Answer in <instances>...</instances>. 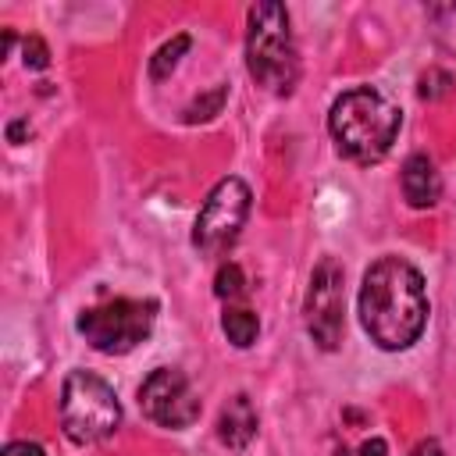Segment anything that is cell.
Instances as JSON below:
<instances>
[{
	"instance_id": "6da1fadb",
	"label": "cell",
	"mask_w": 456,
	"mask_h": 456,
	"mask_svg": "<svg viewBox=\"0 0 456 456\" xmlns=\"http://www.w3.org/2000/svg\"><path fill=\"white\" fill-rule=\"evenodd\" d=\"M360 321L381 349H406L428 324L424 278L403 256H381L367 267L360 285Z\"/></svg>"
},
{
	"instance_id": "7a4b0ae2",
	"label": "cell",
	"mask_w": 456,
	"mask_h": 456,
	"mask_svg": "<svg viewBox=\"0 0 456 456\" xmlns=\"http://www.w3.org/2000/svg\"><path fill=\"white\" fill-rule=\"evenodd\" d=\"M399 125H403L399 107L370 86H356L342 93L328 114V128L338 153L356 164H378L392 150Z\"/></svg>"
},
{
	"instance_id": "3957f363",
	"label": "cell",
	"mask_w": 456,
	"mask_h": 456,
	"mask_svg": "<svg viewBox=\"0 0 456 456\" xmlns=\"http://www.w3.org/2000/svg\"><path fill=\"white\" fill-rule=\"evenodd\" d=\"M246 68L274 96H289L299 82V53L289 28V11L281 4L249 7L246 21Z\"/></svg>"
},
{
	"instance_id": "277c9868",
	"label": "cell",
	"mask_w": 456,
	"mask_h": 456,
	"mask_svg": "<svg viewBox=\"0 0 456 456\" xmlns=\"http://www.w3.org/2000/svg\"><path fill=\"white\" fill-rule=\"evenodd\" d=\"M121 424V403L114 388L93 370H71L61 388V428L75 445H93L114 435Z\"/></svg>"
},
{
	"instance_id": "5b68a950",
	"label": "cell",
	"mask_w": 456,
	"mask_h": 456,
	"mask_svg": "<svg viewBox=\"0 0 456 456\" xmlns=\"http://www.w3.org/2000/svg\"><path fill=\"white\" fill-rule=\"evenodd\" d=\"M153 321H157L153 299H125L121 296V299H107L100 306L82 310L78 331L93 349L118 356V353L135 349L153 331Z\"/></svg>"
},
{
	"instance_id": "8992f818",
	"label": "cell",
	"mask_w": 456,
	"mask_h": 456,
	"mask_svg": "<svg viewBox=\"0 0 456 456\" xmlns=\"http://www.w3.org/2000/svg\"><path fill=\"white\" fill-rule=\"evenodd\" d=\"M246 214H249V185L242 178H221L200 214H196V224H192V246L200 253H221L228 249L235 239H239V228L246 224Z\"/></svg>"
},
{
	"instance_id": "52a82bcc",
	"label": "cell",
	"mask_w": 456,
	"mask_h": 456,
	"mask_svg": "<svg viewBox=\"0 0 456 456\" xmlns=\"http://www.w3.org/2000/svg\"><path fill=\"white\" fill-rule=\"evenodd\" d=\"M342 314H346V292H342V267L328 256L314 267L303 317L306 331L321 349H335L342 342Z\"/></svg>"
},
{
	"instance_id": "ba28073f",
	"label": "cell",
	"mask_w": 456,
	"mask_h": 456,
	"mask_svg": "<svg viewBox=\"0 0 456 456\" xmlns=\"http://www.w3.org/2000/svg\"><path fill=\"white\" fill-rule=\"evenodd\" d=\"M142 413L160 428H189L200 417V399L189 385V378L175 367H157L139 388Z\"/></svg>"
},
{
	"instance_id": "9c48e42d",
	"label": "cell",
	"mask_w": 456,
	"mask_h": 456,
	"mask_svg": "<svg viewBox=\"0 0 456 456\" xmlns=\"http://www.w3.org/2000/svg\"><path fill=\"white\" fill-rule=\"evenodd\" d=\"M403 196L417 210L438 203V196H442V175H438V167H435V160L428 153L406 157V164H403Z\"/></svg>"
},
{
	"instance_id": "30bf717a",
	"label": "cell",
	"mask_w": 456,
	"mask_h": 456,
	"mask_svg": "<svg viewBox=\"0 0 456 456\" xmlns=\"http://www.w3.org/2000/svg\"><path fill=\"white\" fill-rule=\"evenodd\" d=\"M253 435H256V410H253L249 395H232V399L221 406L217 438H221L228 449H242V445H249Z\"/></svg>"
},
{
	"instance_id": "8fae6325",
	"label": "cell",
	"mask_w": 456,
	"mask_h": 456,
	"mask_svg": "<svg viewBox=\"0 0 456 456\" xmlns=\"http://www.w3.org/2000/svg\"><path fill=\"white\" fill-rule=\"evenodd\" d=\"M221 328H224L228 342H235L239 349H246V346H253V342H256L260 321H256V314H253V310H246V306H228V310H224V317H221Z\"/></svg>"
},
{
	"instance_id": "7c38bea8",
	"label": "cell",
	"mask_w": 456,
	"mask_h": 456,
	"mask_svg": "<svg viewBox=\"0 0 456 456\" xmlns=\"http://www.w3.org/2000/svg\"><path fill=\"white\" fill-rule=\"evenodd\" d=\"M428 21H431V32H435L438 46H445L449 53H456V4H435V7H428Z\"/></svg>"
},
{
	"instance_id": "4fadbf2b",
	"label": "cell",
	"mask_w": 456,
	"mask_h": 456,
	"mask_svg": "<svg viewBox=\"0 0 456 456\" xmlns=\"http://www.w3.org/2000/svg\"><path fill=\"white\" fill-rule=\"evenodd\" d=\"M189 50V36L182 32V36H175L171 43H164L157 53H153V61H150V78H167L175 68H178V61H182V53Z\"/></svg>"
},
{
	"instance_id": "5bb4252c",
	"label": "cell",
	"mask_w": 456,
	"mask_h": 456,
	"mask_svg": "<svg viewBox=\"0 0 456 456\" xmlns=\"http://www.w3.org/2000/svg\"><path fill=\"white\" fill-rule=\"evenodd\" d=\"M221 103H224V86H214L207 96H200V100L185 110V121H189V125H192V121H207V118L221 114Z\"/></svg>"
},
{
	"instance_id": "9a60e30c",
	"label": "cell",
	"mask_w": 456,
	"mask_h": 456,
	"mask_svg": "<svg viewBox=\"0 0 456 456\" xmlns=\"http://www.w3.org/2000/svg\"><path fill=\"white\" fill-rule=\"evenodd\" d=\"M242 267L239 264H224L221 271H217V278H214V292L221 296V299H235V296H242Z\"/></svg>"
},
{
	"instance_id": "2e32d148",
	"label": "cell",
	"mask_w": 456,
	"mask_h": 456,
	"mask_svg": "<svg viewBox=\"0 0 456 456\" xmlns=\"http://www.w3.org/2000/svg\"><path fill=\"white\" fill-rule=\"evenodd\" d=\"M449 89H452V75L442 71V68H431V71L420 75V89H417V93H420L424 100H442Z\"/></svg>"
},
{
	"instance_id": "e0dca14e",
	"label": "cell",
	"mask_w": 456,
	"mask_h": 456,
	"mask_svg": "<svg viewBox=\"0 0 456 456\" xmlns=\"http://www.w3.org/2000/svg\"><path fill=\"white\" fill-rule=\"evenodd\" d=\"M21 61H25V68H32V71H39V68H46L50 64V50H46V43L39 39V36H28L25 39V46H21Z\"/></svg>"
},
{
	"instance_id": "ac0fdd59",
	"label": "cell",
	"mask_w": 456,
	"mask_h": 456,
	"mask_svg": "<svg viewBox=\"0 0 456 456\" xmlns=\"http://www.w3.org/2000/svg\"><path fill=\"white\" fill-rule=\"evenodd\" d=\"M385 452H388L385 438H363L356 449H338V456H385Z\"/></svg>"
},
{
	"instance_id": "d6986e66",
	"label": "cell",
	"mask_w": 456,
	"mask_h": 456,
	"mask_svg": "<svg viewBox=\"0 0 456 456\" xmlns=\"http://www.w3.org/2000/svg\"><path fill=\"white\" fill-rule=\"evenodd\" d=\"M4 456H46V449L36 445V442H7Z\"/></svg>"
},
{
	"instance_id": "ffe728a7",
	"label": "cell",
	"mask_w": 456,
	"mask_h": 456,
	"mask_svg": "<svg viewBox=\"0 0 456 456\" xmlns=\"http://www.w3.org/2000/svg\"><path fill=\"white\" fill-rule=\"evenodd\" d=\"M410 456H442V445L435 442V438H424V442H417L413 445V452Z\"/></svg>"
},
{
	"instance_id": "44dd1931",
	"label": "cell",
	"mask_w": 456,
	"mask_h": 456,
	"mask_svg": "<svg viewBox=\"0 0 456 456\" xmlns=\"http://www.w3.org/2000/svg\"><path fill=\"white\" fill-rule=\"evenodd\" d=\"M25 128H28V125H25V121H14V125H11V128H7V135H11V142H18V139H21V132H25Z\"/></svg>"
}]
</instances>
